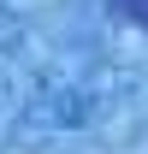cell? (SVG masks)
Returning <instances> with one entry per match:
<instances>
[{
	"label": "cell",
	"instance_id": "obj_1",
	"mask_svg": "<svg viewBox=\"0 0 148 154\" xmlns=\"http://www.w3.org/2000/svg\"><path fill=\"white\" fill-rule=\"evenodd\" d=\"M119 12H125V18H136V24L148 30V0H119Z\"/></svg>",
	"mask_w": 148,
	"mask_h": 154
}]
</instances>
